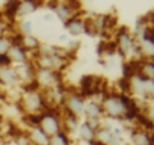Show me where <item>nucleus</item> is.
Instances as JSON below:
<instances>
[{
    "instance_id": "1",
    "label": "nucleus",
    "mask_w": 154,
    "mask_h": 145,
    "mask_svg": "<svg viewBox=\"0 0 154 145\" xmlns=\"http://www.w3.org/2000/svg\"><path fill=\"white\" fill-rule=\"evenodd\" d=\"M103 112L110 118H121L125 115V107L122 104L121 95H107L103 100Z\"/></svg>"
},
{
    "instance_id": "2",
    "label": "nucleus",
    "mask_w": 154,
    "mask_h": 145,
    "mask_svg": "<svg viewBox=\"0 0 154 145\" xmlns=\"http://www.w3.org/2000/svg\"><path fill=\"white\" fill-rule=\"evenodd\" d=\"M48 137H53L59 133L60 127H59V119L56 116L54 112H45L42 113V118H41V122L38 125Z\"/></svg>"
},
{
    "instance_id": "3",
    "label": "nucleus",
    "mask_w": 154,
    "mask_h": 145,
    "mask_svg": "<svg viewBox=\"0 0 154 145\" xmlns=\"http://www.w3.org/2000/svg\"><path fill=\"white\" fill-rule=\"evenodd\" d=\"M66 112L77 116V115H80L83 113L85 110V104H83V98L80 95H71L69 98H66Z\"/></svg>"
},
{
    "instance_id": "4",
    "label": "nucleus",
    "mask_w": 154,
    "mask_h": 145,
    "mask_svg": "<svg viewBox=\"0 0 154 145\" xmlns=\"http://www.w3.org/2000/svg\"><path fill=\"white\" fill-rule=\"evenodd\" d=\"M11 60V63H17V65H23V63H27V51L23 48V47H18V45H11L9 50H8V54H6Z\"/></svg>"
},
{
    "instance_id": "5",
    "label": "nucleus",
    "mask_w": 154,
    "mask_h": 145,
    "mask_svg": "<svg viewBox=\"0 0 154 145\" xmlns=\"http://www.w3.org/2000/svg\"><path fill=\"white\" fill-rule=\"evenodd\" d=\"M65 27L69 35L72 36H79L85 32V24L80 18H77V15H72L68 21H65Z\"/></svg>"
},
{
    "instance_id": "6",
    "label": "nucleus",
    "mask_w": 154,
    "mask_h": 145,
    "mask_svg": "<svg viewBox=\"0 0 154 145\" xmlns=\"http://www.w3.org/2000/svg\"><path fill=\"white\" fill-rule=\"evenodd\" d=\"M142 63H143V60H128V62H125V63H124V66H122L124 79H127V80L134 79V77L139 74Z\"/></svg>"
},
{
    "instance_id": "7",
    "label": "nucleus",
    "mask_w": 154,
    "mask_h": 145,
    "mask_svg": "<svg viewBox=\"0 0 154 145\" xmlns=\"http://www.w3.org/2000/svg\"><path fill=\"white\" fill-rule=\"evenodd\" d=\"M50 139L39 127H33L32 131H30V136H29V142L30 145H50Z\"/></svg>"
},
{
    "instance_id": "8",
    "label": "nucleus",
    "mask_w": 154,
    "mask_h": 145,
    "mask_svg": "<svg viewBox=\"0 0 154 145\" xmlns=\"http://www.w3.org/2000/svg\"><path fill=\"white\" fill-rule=\"evenodd\" d=\"M18 80L15 71L9 66H5V68H0V83H3L6 86H12L15 85Z\"/></svg>"
},
{
    "instance_id": "9",
    "label": "nucleus",
    "mask_w": 154,
    "mask_h": 145,
    "mask_svg": "<svg viewBox=\"0 0 154 145\" xmlns=\"http://www.w3.org/2000/svg\"><path fill=\"white\" fill-rule=\"evenodd\" d=\"M83 113L86 115L88 121H89V119H94V121H100V118H101V115H103V109H101V106H100L98 103L89 101V103L86 104V107H85Z\"/></svg>"
},
{
    "instance_id": "10",
    "label": "nucleus",
    "mask_w": 154,
    "mask_h": 145,
    "mask_svg": "<svg viewBox=\"0 0 154 145\" xmlns=\"http://www.w3.org/2000/svg\"><path fill=\"white\" fill-rule=\"evenodd\" d=\"M39 6H41V2H20L17 15L18 17H27V15L33 14Z\"/></svg>"
},
{
    "instance_id": "11",
    "label": "nucleus",
    "mask_w": 154,
    "mask_h": 145,
    "mask_svg": "<svg viewBox=\"0 0 154 145\" xmlns=\"http://www.w3.org/2000/svg\"><path fill=\"white\" fill-rule=\"evenodd\" d=\"M79 128V134H80V139L85 140V142H92L94 137H95V130L88 124V122H83L82 125L77 127Z\"/></svg>"
},
{
    "instance_id": "12",
    "label": "nucleus",
    "mask_w": 154,
    "mask_h": 145,
    "mask_svg": "<svg viewBox=\"0 0 154 145\" xmlns=\"http://www.w3.org/2000/svg\"><path fill=\"white\" fill-rule=\"evenodd\" d=\"M133 142L136 145H152V137L149 133L136 131V133H133Z\"/></svg>"
},
{
    "instance_id": "13",
    "label": "nucleus",
    "mask_w": 154,
    "mask_h": 145,
    "mask_svg": "<svg viewBox=\"0 0 154 145\" xmlns=\"http://www.w3.org/2000/svg\"><path fill=\"white\" fill-rule=\"evenodd\" d=\"M54 12H56V15L62 20V21H68L72 15V12L69 11V8H68V5L66 3H60V5H57L56 6V9H54Z\"/></svg>"
},
{
    "instance_id": "14",
    "label": "nucleus",
    "mask_w": 154,
    "mask_h": 145,
    "mask_svg": "<svg viewBox=\"0 0 154 145\" xmlns=\"http://www.w3.org/2000/svg\"><path fill=\"white\" fill-rule=\"evenodd\" d=\"M23 48L26 51H33L36 48H39V41L38 38L29 35V36H23Z\"/></svg>"
},
{
    "instance_id": "15",
    "label": "nucleus",
    "mask_w": 154,
    "mask_h": 145,
    "mask_svg": "<svg viewBox=\"0 0 154 145\" xmlns=\"http://www.w3.org/2000/svg\"><path fill=\"white\" fill-rule=\"evenodd\" d=\"M18 5H20V2H8L6 6H5V15H6L8 18H11V20H12L14 17H17Z\"/></svg>"
},
{
    "instance_id": "16",
    "label": "nucleus",
    "mask_w": 154,
    "mask_h": 145,
    "mask_svg": "<svg viewBox=\"0 0 154 145\" xmlns=\"http://www.w3.org/2000/svg\"><path fill=\"white\" fill-rule=\"evenodd\" d=\"M9 47H11V42H9V39H8V38H5V36L0 38V56L8 54Z\"/></svg>"
},
{
    "instance_id": "17",
    "label": "nucleus",
    "mask_w": 154,
    "mask_h": 145,
    "mask_svg": "<svg viewBox=\"0 0 154 145\" xmlns=\"http://www.w3.org/2000/svg\"><path fill=\"white\" fill-rule=\"evenodd\" d=\"M3 33H5V24L2 23V20H0V38L3 36Z\"/></svg>"
},
{
    "instance_id": "18",
    "label": "nucleus",
    "mask_w": 154,
    "mask_h": 145,
    "mask_svg": "<svg viewBox=\"0 0 154 145\" xmlns=\"http://www.w3.org/2000/svg\"><path fill=\"white\" fill-rule=\"evenodd\" d=\"M0 127H2V119H0Z\"/></svg>"
}]
</instances>
